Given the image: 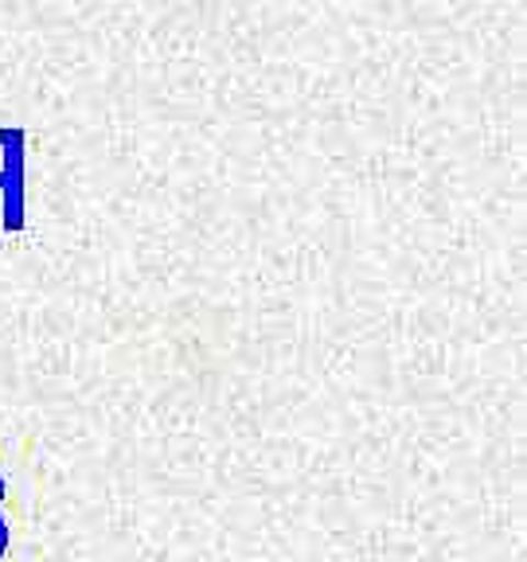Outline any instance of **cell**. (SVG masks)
I'll list each match as a JSON object with an SVG mask.
<instances>
[{"instance_id": "cell-3", "label": "cell", "mask_w": 527, "mask_h": 562, "mask_svg": "<svg viewBox=\"0 0 527 562\" xmlns=\"http://www.w3.org/2000/svg\"><path fill=\"white\" fill-rule=\"evenodd\" d=\"M0 184H4V176H0Z\"/></svg>"}, {"instance_id": "cell-1", "label": "cell", "mask_w": 527, "mask_h": 562, "mask_svg": "<svg viewBox=\"0 0 527 562\" xmlns=\"http://www.w3.org/2000/svg\"><path fill=\"white\" fill-rule=\"evenodd\" d=\"M0 176H4V184H0V192H4V231L9 235H20L27 223V211H24V184H27V133L20 130L16 137L4 145V168H0Z\"/></svg>"}, {"instance_id": "cell-2", "label": "cell", "mask_w": 527, "mask_h": 562, "mask_svg": "<svg viewBox=\"0 0 527 562\" xmlns=\"http://www.w3.org/2000/svg\"><path fill=\"white\" fill-rule=\"evenodd\" d=\"M16 133H20V125H0V149H4V145H9Z\"/></svg>"}]
</instances>
